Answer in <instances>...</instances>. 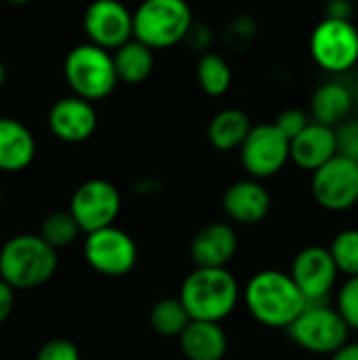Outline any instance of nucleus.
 Masks as SVG:
<instances>
[{"label":"nucleus","mask_w":358,"mask_h":360,"mask_svg":"<svg viewBox=\"0 0 358 360\" xmlns=\"http://www.w3.org/2000/svg\"><path fill=\"white\" fill-rule=\"evenodd\" d=\"M243 297L249 314L272 329H289V325L308 306V300L291 274L281 270H262L253 274Z\"/></svg>","instance_id":"obj_1"},{"label":"nucleus","mask_w":358,"mask_h":360,"mask_svg":"<svg viewBox=\"0 0 358 360\" xmlns=\"http://www.w3.org/2000/svg\"><path fill=\"white\" fill-rule=\"evenodd\" d=\"M177 297L192 321L222 323L234 312L241 289L228 268H194L184 278Z\"/></svg>","instance_id":"obj_2"},{"label":"nucleus","mask_w":358,"mask_h":360,"mask_svg":"<svg viewBox=\"0 0 358 360\" xmlns=\"http://www.w3.org/2000/svg\"><path fill=\"white\" fill-rule=\"evenodd\" d=\"M57 249L40 234H17L0 249V278L15 291L46 285L57 272Z\"/></svg>","instance_id":"obj_3"},{"label":"nucleus","mask_w":358,"mask_h":360,"mask_svg":"<svg viewBox=\"0 0 358 360\" xmlns=\"http://www.w3.org/2000/svg\"><path fill=\"white\" fill-rule=\"evenodd\" d=\"M192 30V8L186 0H143L133 13V38L156 49L179 44Z\"/></svg>","instance_id":"obj_4"},{"label":"nucleus","mask_w":358,"mask_h":360,"mask_svg":"<svg viewBox=\"0 0 358 360\" xmlns=\"http://www.w3.org/2000/svg\"><path fill=\"white\" fill-rule=\"evenodd\" d=\"M63 74L72 93L87 101L106 99L120 82L114 55L93 42L78 44L68 53Z\"/></svg>","instance_id":"obj_5"},{"label":"nucleus","mask_w":358,"mask_h":360,"mask_svg":"<svg viewBox=\"0 0 358 360\" xmlns=\"http://www.w3.org/2000/svg\"><path fill=\"white\" fill-rule=\"evenodd\" d=\"M287 331L295 346L312 354H335L348 344L350 335V327L338 308L325 304H308Z\"/></svg>","instance_id":"obj_6"},{"label":"nucleus","mask_w":358,"mask_h":360,"mask_svg":"<svg viewBox=\"0 0 358 360\" xmlns=\"http://www.w3.org/2000/svg\"><path fill=\"white\" fill-rule=\"evenodd\" d=\"M312 59L331 74H344L358 63V27L346 17H325L310 36Z\"/></svg>","instance_id":"obj_7"},{"label":"nucleus","mask_w":358,"mask_h":360,"mask_svg":"<svg viewBox=\"0 0 358 360\" xmlns=\"http://www.w3.org/2000/svg\"><path fill=\"white\" fill-rule=\"evenodd\" d=\"M122 198L114 184L108 179H87L80 184L70 198V213L78 221L84 234L114 226L120 215Z\"/></svg>","instance_id":"obj_8"},{"label":"nucleus","mask_w":358,"mask_h":360,"mask_svg":"<svg viewBox=\"0 0 358 360\" xmlns=\"http://www.w3.org/2000/svg\"><path fill=\"white\" fill-rule=\"evenodd\" d=\"M84 259L101 276H124L137 264V245L120 228L108 226L84 238Z\"/></svg>","instance_id":"obj_9"},{"label":"nucleus","mask_w":358,"mask_h":360,"mask_svg":"<svg viewBox=\"0 0 358 360\" xmlns=\"http://www.w3.org/2000/svg\"><path fill=\"white\" fill-rule=\"evenodd\" d=\"M241 160L253 179H268L291 160V141L276 124H255L241 146Z\"/></svg>","instance_id":"obj_10"},{"label":"nucleus","mask_w":358,"mask_h":360,"mask_svg":"<svg viewBox=\"0 0 358 360\" xmlns=\"http://www.w3.org/2000/svg\"><path fill=\"white\" fill-rule=\"evenodd\" d=\"M314 200L333 213H342L358 205V165L344 156L331 158L312 173Z\"/></svg>","instance_id":"obj_11"},{"label":"nucleus","mask_w":358,"mask_h":360,"mask_svg":"<svg viewBox=\"0 0 358 360\" xmlns=\"http://www.w3.org/2000/svg\"><path fill=\"white\" fill-rule=\"evenodd\" d=\"M82 27L89 42L116 51L133 40V13L120 0H93L82 15Z\"/></svg>","instance_id":"obj_12"},{"label":"nucleus","mask_w":358,"mask_h":360,"mask_svg":"<svg viewBox=\"0 0 358 360\" xmlns=\"http://www.w3.org/2000/svg\"><path fill=\"white\" fill-rule=\"evenodd\" d=\"M289 274L308 304H323V300H327L333 291L340 270L329 249L306 247L295 255Z\"/></svg>","instance_id":"obj_13"},{"label":"nucleus","mask_w":358,"mask_h":360,"mask_svg":"<svg viewBox=\"0 0 358 360\" xmlns=\"http://www.w3.org/2000/svg\"><path fill=\"white\" fill-rule=\"evenodd\" d=\"M51 133L65 143H82L97 129V112L93 101L78 95L57 99L49 110Z\"/></svg>","instance_id":"obj_14"},{"label":"nucleus","mask_w":358,"mask_h":360,"mask_svg":"<svg viewBox=\"0 0 358 360\" xmlns=\"http://www.w3.org/2000/svg\"><path fill=\"white\" fill-rule=\"evenodd\" d=\"M238 251V234L230 224L213 221L196 232L190 257L196 268H226Z\"/></svg>","instance_id":"obj_15"},{"label":"nucleus","mask_w":358,"mask_h":360,"mask_svg":"<svg viewBox=\"0 0 358 360\" xmlns=\"http://www.w3.org/2000/svg\"><path fill=\"white\" fill-rule=\"evenodd\" d=\"M226 215L234 224L253 226L266 219L272 207L270 192L260 184V179H241L232 184L222 198Z\"/></svg>","instance_id":"obj_16"},{"label":"nucleus","mask_w":358,"mask_h":360,"mask_svg":"<svg viewBox=\"0 0 358 360\" xmlns=\"http://www.w3.org/2000/svg\"><path fill=\"white\" fill-rule=\"evenodd\" d=\"M338 156L335 129L310 122L295 139H291V160L304 171H317Z\"/></svg>","instance_id":"obj_17"},{"label":"nucleus","mask_w":358,"mask_h":360,"mask_svg":"<svg viewBox=\"0 0 358 360\" xmlns=\"http://www.w3.org/2000/svg\"><path fill=\"white\" fill-rule=\"evenodd\" d=\"M36 158L34 133L19 120L0 116V171L19 173Z\"/></svg>","instance_id":"obj_18"},{"label":"nucleus","mask_w":358,"mask_h":360,"mask_svg":"<svg viewBox=\"0 0 358 360\" xmlns=\"http://www.w3.org/2000/svg\"><path fill=\"white\" fill-rule=\"evenodd\" d=\"M179 348L188 360H222L228 352V335L219 323L192 321L179 335Z\"/></svg>","instance_id":"obj_19"},{"label":"nucleus","mask_w":358,"mask_h":360,"mask_svg":"<svg viewBox=\"0 0 358 360\" xmlns=\"http://www.w3.org/2000/svg\"><path fill=\"white\" fill-rule=\"evenodd\" d=\"M350 110H352V93L342 82H327L319 86L310 101V112L314 116V122L333 129L340 127L344 120H348Z\"/></svg>","instance_id":"obj_20"},{"label":"nucleus","mask_w":358,"mask_h":360,"mask_svg":"<svg viewBox=\"0 0 358 360\" xmlns=\"http://www.w3.org/2000/svg\"><path fill=\"white\" fill-rule=\"evenodd\" d=\"M253 124L249 116L238 108H226L215 114V118L209 124V141L215 150L230 152L241 150L247 135L251 133Z\"/></svg>","instance_id":"obj_21"},{"label":"nucleus","mask_w":358,"mask_h":360,"mask_svg":"<svg viewBox=\"0 0 358 360\" xmlns=\"http://www.w3.org/2000/svg\"><path fill=\"white\" fill-rule=\"evenodd\" d=\"M114 65L118 80L124 84H141L154 70V51L139 40H129L114 51Z\"/></svg>","instance_id":"obj_22"},{"label":"nucleus","mask_w":358,"mask_h":360,"mask_svg":"<svg viewBox=\"0 0 358 360\" xmlns=\"http://www.w3.org/2000/svg\"><path fill=\"white\" fill-rule=\"evenodd\" d=\"M190 323L192 319L179 297H165L156 302L150 310L152 329L165 338H179Z\"/></svg>","instance_id":"obj_23"},{"label":"nucleus","mask_w":358,"mask_h":360,"mask_svg":"<svg viewBox=\"0 0 358 360\" xmlns=\"http://www.w3.org/2000/svg\"><path fill=\"white\" fill-rule=\"evenodd\" d=\"M196 78L200 89L211 97H222L232 86V70L228 61L217 53H207L198 59Z\"/></svg>","instance_id":"obj_24"},{"label":"nucleus","mask_w":358,"mask_h":360,"mask_svg":"<svg viewBox=\"0 0 358 360\" xmlns=\"http://www.w3.org/2000/svg\"><path fill=\"white\" fill-rule=\"evenodd\" d=\"M80 226L74 219V215L70 211H55L49 213L38 228V234L53 247V249H68L76 243V238L80 236Z\"/></svg>","instance_id":"obj_25"},{"label":"nucleus","mask_w":358,"mask_h":360,"mask_svg":"<svg viewBox=\"0 0 358 360\" xmlns=\"http://www.w3.org/2000/svg\"><path fill=\"white\" fill-rule=\"evenodd\" d=\"M340 274L358 276V230H344L340 232L329 247Z\"/></svg>","instance_id":"obj_26"},{"label":"nucleus","mask_w":358,"mask_h":360,"mask_svg":"<svg viewBox=\"0 0 358 360\" xmlns=\"http://www.w3.org/2000/svg\"><path fill=\"white\" fill-rule=\"evenodd\" d=\"M338 312L350 327V331H358V276L346 278L338 293Z\"/></svg>","instance_id":"obj_27"},{"label":"nucleus","mask_w":358,"mask_h":360,"mask_svg":"<svg viewBox=\"0 0 358 360\" xmlns=\"http://www.w3.org/2000/svg\"><path fill=\"white\" fill-rule=\"evenodd\" d=\"M34 360H80V350L72 340L53 338L38 348Z\"/></svg>","instance_id":"obj_28"},{"label":"nucleus","mask_w":358,"mask_h":360,"mask_svg":"<svg viewBox=\"0 0 358 360\" xmlns=\"http://www.w3.org/2000/svg\"><path fill=\"white\" fill-rule=\"evenodd\" d=\"M338 137V154L358 165V120H344L335 127Z\"/></svg>","instance_id":"obj_29"},{"label":"nucleus","mask_w":358,"mask_h":360,"mask_svg":"<svg viewBox=\"0 0 358 360\" xmlns=\"http://www.w3.org/2000/svg\"><path fill=\"white\" fill-rule=\"evenodd\" d=\"M274 124L291 141V139H295L310 124V120H308V116H306L304 110H300V108H287V110H283L279 114V118H276Z\"/></svg>","instance_id":"obj_30"},{"label":"nucleus","mask_w":358,"mask_h":360,"mask_svg":"<svg viewBox=\"0 0 358 360\" xmlns=\"http://www.w3.org/2000/svg\"><path fill=\"white\" fill-rule=\"evenodd\" d=\"M15 308V289L0 278V325L4 321H8V316L13 314Z\"/></svg>","instance_id":"obj_31"},{"label":"nucleus","mask_w":358,"mask_h":360,"mask_svg":"<svg viewBox=\"0 0 358 360\" xmlns=\"http://www.w3.org/2000/svg\"><path fill=\"white\" fill-rule=\"evenodd\" d=\"M331 360H358V342H348L344 348L331 354Z\"/></svg>","instance_id":"obj_32"},{"label":"nucleus","mask_w":358,"mask_h":360,"mask_svg":"<svg viewBox=\"0 0 358 360\" xmlns=\"http://www.w3.org/2000/svg\"><path fill=\"white\" fill-rule=\"evenodd\" d=\"M6 82V65H4V61L0 59V86Z\"/></svg>","instance_id":"obj_33"},{"label":"nucleus","mask_w":358,"mask_h":360,"mask_svg":"<svg viewBox=\"0 0 358 360\" xmlns=\"http://www.w3.org/2000/svg\"><path fill=\"white\" fill-rule=\"evenodd\" d=\"M4 2H8V4H15V6H21V4H27V2H32V0H4Z\"/></svg>","instance_id":"obj_34"},{"label":"nucleus","mask_w":358,"mask_h":360,"mask_svg":"<svg viewBox=\"0 0 358 360\" xmlns=\"http://www.w3.org/2000/svg\"><path fill=\"white\" fill-rule=\"evenodd\" d=\"M0 200H2V190H0Z\"/></svg>","instance_id":"obj_35"}]
</instances>
